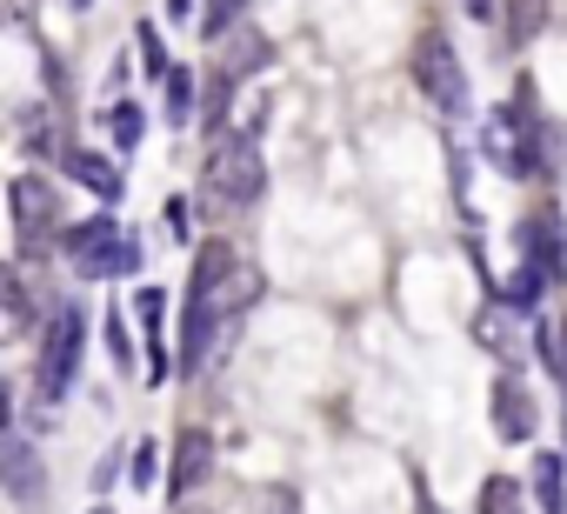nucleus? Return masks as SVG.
Segmentation results:
<instances>
[{"label":"nucleus","mask_w":567,"mask_h":514,"mask_svg":"<svg viewBox=\"0 0 567 514\" xmlns=\"http://www.w3.org/2000/svg\"><path fill=\"white\" fill-rule=\"evenodd\" d=\"M260 288H267V281H260V268H247L227 240H200V247H194V275H187V321H181V368H187V374L207 361L214 335H220L234 315H247V308L260 301Z\"/></svg>","instance_id":"obj_1"},{"label":"nucleus","mask_w":567,"mask_h":514,"mask_svg":"<svg viewBox=\"0 0 567 514\" xmlns=\"http://www.w3.org/2000/svg\"><path fill=\"white\" fill-rule=\"evenodd\" d=\"M61 247H68V261H74L81 281H121V275H141V240H134L114 214L68 220Z\"/></svg>","instance_id":"obj_2"},{"label":"nucleus","mask_w":567,"mask_h":514,"mask_svg":"<svg viewBox=\"0 0 567 514\" xmlns=\"http://www.w3.org/2000/svg\"><path fill=\"white\" fill-rule=\"evenodd\" d=\"M207 194L227 201V207H254L267 194V161H260V147L247 134L207 147Z\"/></svg>","instance_id":"obj_3"},{"label":"nucleus","mask_w":567,"mask_h":514,"mask_svg":"<svg viewBox=\"0 0 567 514\" xmlns=\"http://www.w3.org/2000/svg\"><path fill=\"white\" fill-rule=\"evenodd\" d=\"M81 348H87V315L81 308H61L41 335V361H34V388L41 401H61L74 388V368H81Z\"/></svg>","instance_id":"obj_4"},{"label":"nucleus","mask_w":567,"mask_h":514,"mask_svg":"<svg viewBox=\"0 0 567 514\" xmlns=\"http://www.w3.org/2000/svg\"><path fill=\"white\" fill-rule=\"evenodd\" d=\"M408 74H414V88H421L441 114H467V74H461L447 34H421L414 54H408Z\"/></svg>","instance_id":"obj_5"},{"label":"nucleus","mask_w":567,"mask_h":514,"mask_svg":"<svg viewBox=\"0 0 567 514\" xmlns=\"http://www.w3.org/2000/svg\"><path fill=\"white\" fill-rule=\"evenodd\" d=\"M8 201H14V234H21L28 254H48V247L68 234V220H61V194H54L48 174H21Z\"/></svg>","instance_id":"obj_6"},{"label":"nucleus","mask_w":567,"mask_h":514,"mask_svg":"<svg viewBox=\"0 0 567 514\" xmlns=\"http://www.w3.org/2000/svg\"><path fill=\"white\" fill-rule=\"evenodd\" d=\"M520 261L554 288V281H567V227H560V214L554 207H540V214H527L520 220Z\"/></svg>","instance_id":"obj_7"},{"label":"nucleus","mask_w":567,"mask_h":514,"mask_svg":"<svg viewBox=\"0 0 567 514\" xmlns=\"http://www.w3.org/2000/svg\"><path fill=\"white\" fill-rule=\"evenodd\" d=\"M487 408H494V434H501V441H534L540 408H534V394L520 388V374H514V368L487 388Z\"/></svg>","instance_id":"obj_8"},{"label":"nucleus","mask_w":567,"mask_h":514,"mask_svg":"<svg viewBox=\"0 0 567 514\" xmlns=\"http://www.w3.org/2000/svg\"><path fill=\"white\" fill-rule=\"evenodd\" d=\"M0 487H8L14 501H41V487H48V467H41L34 441H21V434H0Z\"/></svg>","instance_id":"obj_9"},{"label":"nucleus","mask_w":567,"mask_h":514,"mask_svg":"<svg viewBox=\"0 0 567 514\" xmlns=\"http://www.w3.org/2000/svg\"><path fill=\"white\" fill-rule=\"evenodd\" d=\"M214 467V441L207 434H181V448H174V474H167V501H187L194 487H200V474Z\"/></svg>","instance_id":"obj_10"},{"label":"nucleus","mask_w":567,"mask_h":514,"mask_svg":"<svg viewBox=\"0 0 567 514\" xmlns=\"http://www.w3.org/2000/svg\"><path fill=\"white\" fill-rule=\"evenodd\" d=\"M514 321H520V315H514L507 301H494V308L474 315V341H481L494 361H520V335H514Z\"/></svg>","instance_id":"obj_11"},{"label":"nucleus","mask_w":567,"mask_h":514,"mask_svg":"<svg viewBox=\"0 0 567 514\" xmlns=\"http://www.w3.org/2000/svg\"><path fill=\"white\" fill-rule=\"evenodd\" d=\"M68 174L81 181V187H94L101 201H121V161H107V154H94V147H68Z\"/></svg>","instance_id":"obj_12"},{"label":"nucleus","mask_w":567,"mask_h":514,"mask_svg":"<svg viewBox=\"0 0 567 514\" xmlns=\"http://www.w3.org/2000/svg\"><path fill=\"white\" fill-rule=\"evenodd\" d=\"M547 21H554V0H501V34H507L514 48L540 41Z\"/></svg>","instance_id":"obj_13"},{"label":"nucleus","mask_w":567,"mask_h":514,"mask_svg":"<svg viewBox=\"0 0 567 514\" xmlns=\"http://www.w3.org/2000/svg\"><path fill=\"white\" fill-rule=\"evenodd\" d=\"M267 54H274V48H267V34H254V28L240 34V28H234V48H227V68H220V74H227V81H247V74H260V68H267Z\"/></svg>","instance_id":"obj_14"},{"label":"nucleus","mask_w":567,"mask_h":514,"mask_svg":"<svg viewBox=\"0 0 567 514\" xmlns=\"http://www.w3.org/2000/svg\"><path fill=\"white\" fill-rule=\"evenodd\" d=\"M534 501H540V514H567V474H560V454H534Z\"/></svg>","instance_id":"obj_15"},{"label":"nucleus","mask_w":567,"mask_h":514,"mask_svg":"<svg viewBox=\"0 0 567 514\" xmlns=\"http://www.w3.org/2000/svg\"><path fill=\"white\" fill-rule=\"evenodd\" d=\"M28 321H34V308H28V288L0 268V341H14V335H28Z\"/></svg>","instance_id":"obj_16"},{"label":"nucleus","mask_w":567,"mask_h":514,"mask_svg":"<svg viewBox=\"0 0 567 514\" xmlns=\"http://www.w3.org/2000/svg\"><path fill=\"white\" fill-rule=\"evenodd\" d=\"M534 348H540L547 374L567 388V321H540V328H534Z\"/></svg>","instance_id":"obj_17"},{"label":"nucleus","mask_w":567,"mask_h":514,"mask_svg":"<svg viewBox=\"0 0 567 514\" xmlns=\"http://www.w3.org/2000/svg\"><path fill=\"white\" fill-rule=\"evenodd\" d=\"M247 21V0H207L200 8V41H227Z\"/></svg>","instance_id":"obj_18"},{"label":"nucleus","mask_w":567,"mask_h":514,"mask_svg":"<svg viewBox=\"0 0 567 514\" xmlns=\"http://www.w3.org/2000/svg\"><path fill=\"white\" fill-rule=\"evenodd\" d=\"M107 134H114V147H141V134H147V114H141L134 101H114V107H107Z\"/></svg>","instance_id":"obj_19"},{"label":"nucleus","mask_w":567,"mask_h":514,"mask_svg":"<svg viewBox=\"0 0 567 514\" xmlns=\"http://www.w3.org/2000/svg\"><path fill=\"white\" fill-rule=\"evenodd\" d=\"M187 114H194V68H167V121L187 127Z\"/></svg>","instance_id":"obj_20"},{"label":"nucleus","mask_w":567,"mask_h":514,"mask_svg":"<svg viewBox=\"0 0 567 514\" xmlns=\"http://www.w3.org/2000/svg\"><path fill=\"white\" fill-rule=\"evenodd\" d=\"M540 295H547V281H540V275H534V268H527V261H520V268H514V281H507V295H501V301H507V308H514V315H534V301H540Z\"/></svg>","instance_id":"obj_21"},{"label":"nucleus","mask_w":567,"mask_h":514,"mask_svg":"<svg viewBox=\"0 0 567 514\" xmlns=\"http://www.w3.org/2000/svg\"><path fill=\"white\" fill-rule=\"evenodd\" d=\"M101 335H107L114 368H121V374H134V341H127V315H121V308H107V315H101Z\"/></svg>","instance_id":"obj_22"},{"label":"nucleus","mask_w":567,"mask_h":514,"mask_svg":"<svg viewBox=\"0 0 567 514\" xmlns=\"http://www.w3.org/2000/svg\"><path fill=\"white\" fill-rule=\"evenodd\" d=\"M481 514H527V507H520V487H514L507 474H487V481H481Z\"/></svg>","instance_id":"obj_23"},{"label":"nucleus","mask_w":567,"mask_h":514,"mask_svg":"<svg viewBox=\"0 0 567 514\" xmlns=\"http://www.w3.org/2000/svg\"><path fill=\"white\" fill-rule=\"evenodd\" d=\"M154 474H161V448H154V441H141V448L127 454V481H134V494H147V487H154Z\"/></svg>","instance_id":"obj_24"},{"label":"nucleus","mask_w":567,"mask_h":514,"mask_svg":"<svg viewBox=\"0 0 567 514\" xmlns=\"http://www.w3.org/2000/svg\"><path fill=\"white\" fill-rule=\"evenodd\" d=\"M134 41H141L147 74H161V81H167V68H174V61H167V48H161V28H154V21H141V28H134Z\"/></svg>","instance_id":"obj_25"},{"label":"nucleus","mask_w":567,"mask_h":514,"mask_svg":"<svg viewBox=\"0 0 567 514\" xmlns=\"http://www.w3.org/2000/svg\"><path fill=\"white\" fill-rule=\"evenodd\" d=\"M134 315H141V328H147V341H161V321H167V295H161V288H141V295H134Z\"/></svg>","instance_id":"obj_26"},{"label":"nucleus","mask_w":567,"mask_h":514,"mask_svg":"<svg viewBox=\"0 0 567 514\" xmlns=\"http://www.w3.org/2000/svg\"><path fill=\"white\" fill-rule=\"evenodd\" d=\"M260 514H301V494L295 487H260Z\"/></svg>","instance_id":"obj_27"},{"label":"nucleus","mask_w":567,"mask_h":514,"mask_svg":"<svg viewBox=\"0 0 567 514\" xmlns=\"http://www.w3.org/2000/svg\"><path fill=\"white\" fill-rule=\"evenodd\" d=\"M167 227H174V240H187V234H194V227H187V201H181V194L167 201Z\"/></svg>","instance_id":"obj_28"},{"label":"nucleus","mask_w":567,"mask_h":514,"mask_svg":"<svg viewBox=\"0 0 567 514\" xmlns=\"http://www.w3.org/2000/svg\"><path fill=\"white\" fill-rule=\"evenodd\" d=\"M167 21H174V28H187V21H194V0H167Z\"/></svg>","instance_id":"obj_29"},{"label":"nucleus","mask_w":567,"mask_h":514,"mask_svg":"<svg viewBox=\"0 0 567 514\" xmlns=\"http://www.w3.org/2000/svg\"><path fill=\"white\" fill-rule=\"evenodd\" d=\"M474 8V21H501V0H467Z\"/></svg>","instance_id":"obj_30"},{"label":"nucleus","mask_w":567,"mask_h":514,"mask_svg":"<svg viewBox=\"0 0 567 514\" xmlns=\"http://www.w3.org/2000/svg\"><path fill=\"white\" fill-rule=\"evenodd\" d=\"M8 414H14V394H8V381H0V428H8Z\"/></svg>","instance_id":"obj_31"},{"label":"nucleus","mask_w":567,"mask_h":514,"mask_svg":"<svg viewBox=\"0 0 567 514\" xmlns=\"http://www.w3.org/2000/svg\"><path fill=\"white\" fill-rule=\"evenodd\" d=\"M68 8H74V14H87V8H94V0H68Z\"/></svg>","instance_id":"obj_32"},{"label":"nucleus","mask_w":567,"mask_h":514,"mask_svg":"<svg viewBox=\"0 0 567 514\" xmlns=\"http://www.w3.org/2000/svg\"><path fill=\"white\" fill-rule=\"evenodd\" d=\"M560 428H567V401H560Z\"/></svg>","instance_id":"obj_33"}]
</instances>
